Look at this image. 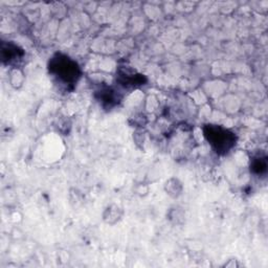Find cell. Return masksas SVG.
<instances>
[{
    "label": "cell",
    "mask_w": 268,
    "mask_h": 268,
    "mask_svg": "<svg viewBox=\"0 0 268 268\" xmlns=\"http://www.w3.org/2000/svg\"><path fill=\"white\" fill-rule=\"evenodd\" d=\"M121 83L124 86H137V85H143L145 78L142 75H134V74H120Z\"/></svg>",
    "instance_id": "cell-5"
},
{
    "label": "cell",
    "mask_w": 268,
    "mask_h": 268,
    "mask_svg": "<svg viewBox=\"0 0 268 268\" xmlns=\"http://www.w3.org/2000/svg\"><path fill=\"white\" fill-rule=\"evenodd\" d=\"M115 91L110 88L106 89H102L101 90V96H100V101L103 104H108V105H113L116 101V95H114Z\"/></svg>",
    "instance_id": "cell-8"
},
{
    "label": "cell",
    "mask_w": 268,
    "mask_h": 268,
    "mask_svg": "<svg viewBox=\"0 0 268 268\" xmlns=\"http://www.w3.org/2000/svg\"><path fill=\"white\" fill-rule=\"evenodd\" d=\"M49 73L65 85H73L79 81L81 69L73 59L65 55H57L49 61Z\"/></svg>",
    "instance_id": "cell-1"
},
{
    "label": "cell",
    "mask_w": 268,
    "mask_h": 268,
    "mask_svg": "<svg viewBox=\"0 0 268 268\" xmlns=\"http://www.w3.org/2000/svg\"><path fill=\"white\" fill-rule=\"evenodd\" d=\"M166 192L174 198L178 197V196L182 192V186H181L180 182L178 181V179L172 178V179L168 180L167 184H166Z\"/></svg>",
    "instance_id": "cell-7"
},
{
    "label": "cell",
    "mask_w": 268,
    "mask_h": 268,
    "mask_svg": "<svg viewBox=\"0 0 268 268\" xmlns=\"http://www.w3.org/2000/svg\"><path fill=\"white\" fill-rule=\"evenodd\" d=\"M23 56L22 49L19 48L17 45L13 43L4 44L2 43L1 47V57L3 62L12 63V61L16 60V59H20Z\"/></svg>",
    "instance_id": "cell-3"
},
{
    "label": "cell",
    "mask_w": 268,
    "mask_h": 268,
    "mask_svg": "<svg viewBox=\"0 0 268 268\" xmlns=\"http://www.w3.org/2000/svg\"><path fill=\"white\" fill-rule=\"evenodd\" d=\"M123 214H124V211L122 207H120L116 205H111L107 206L106 210L104 211L103 219L106 223L113 225L116 223V222H119L122 219Z\"/></svg>",
    "instance_id": "cell-4"
},
{
    "label": "cell",
    "mask_w": 268,
    "mask_h": 268,
    "mask_svg": "<svg viewBox=\"0 0 268 268\" xmlns=\"http://www.w3.org/2000/svg\"><path fill=\"white\" fill-rule=\"evenodd\" d=\"M206 141L218 154H226L236 145V135L218 125H206L204 128Z\"/></svg>",
    "instance_id": "cell-2"
},
{
    "label": "cell",
    "mask_w": 268,
    "mask_h": 268,
    "mask_svg": "<svg viewBox=\"0 0 268 268\" xmlns=\"http://www.w3.org/2000/svg\"><path fill=\"white\" fill-rule=\"evenodd\" d=\"M251 170L252 173L257 175H263L267 171V161L266 158L263 156H258V158H253L251 163Z\"/></svg>",
    "instance_id": "cell-6"
}]
</instances>
